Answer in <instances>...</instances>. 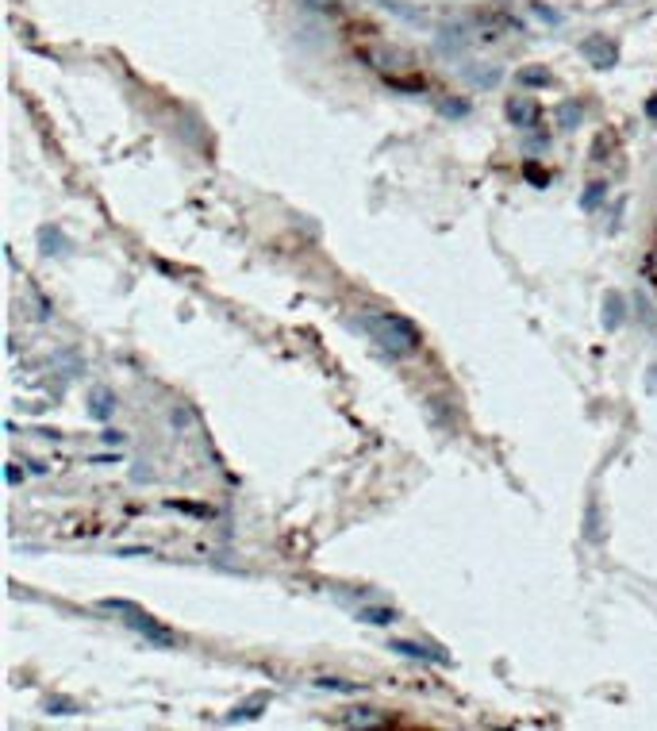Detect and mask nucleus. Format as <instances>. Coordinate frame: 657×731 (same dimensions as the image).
Listing matches in <instances>:
<instances>
[{"mask_svg": "<svg viewBox=\"0 0 657 731\" xmlns=\"http://www.w3.org/2000/svg\"><path fill=\"white\" fill-rule=\"evenodd\" d=\"M519 81H531V85H538V81H550L546 74H519Z\"/></svg>", "mask_w": 657, "mask_h": 731, "instance_id": "10", "label": "nucleus"}, {"mask_svg": "<svg viewBox=\"0 0 657 731\" xmlns=\"http://www.w3.org/2000/svg\"><path fill=\"white\" fill-rule=\"evenodd\" d=\"M108 608H120L123 616H127L123 624H127V628H135L139 635H146L150 643H158V647H173V643H177V635H173V631H166L162 624H158V620H150V616H146V612H139L135 605H120V601H108Z\"/></svg>", "mask_w": 657, "mask_h": 731, "instance_id": "2", "label": "nucleus"}, {"mask_svg": "<svg viewBox=\"0 0 657 731\" xmlns=\"http://www.w3.org/2000/svg\"><path fill=\"white\" fill-rule=\"evenodd\" d=\"M508 116H511V120H527V124H535V120H538V108L531 101H527V104L511 101L508 104Z\"/></svg>", "mask_w": 657, "mask_h": 731, "instance_id": "5", "label": "nucleus"}, {"mask_svg": "<svg viewBox=\"0 0 657 731\" xmlns=\"http://www.w3.org/2000/svg\"><path fill=\"white\" fill-rule=\"evenodd\" d=\"M608 316H604V324H608V328H619V324H623V301H619V297H608Z\"/></svg>", "mask_w": 657, "mask_h": 731, "instance_id": "6", "label": "nucleus"}, {"mask_svg": "<svg viewBox=\"0 0 657 731\" xmlns=\"http://www.w3.org/2000/svg\"><path fill=\"white\" fill-rule=\"evenodd\" d=\"M600 197H604V185H592V193L584 197V204H588V208H596V204H600Z\"/></svg>", "mask_w": 657, "mask_h": 731, "instance_id": "9", "label": "nucleus"}, {"mask_svg": "<svg viewBox=\"0 0 657 731\" xmlns=\"http://www.w3.org/2000/svg\"><path fill=\"white\" fill-rule=\"evenodd\" d=\"M362 328L385 347L389 354H412L419 347V335L408 320H400V316H385V312H365L362 316Z\"/></svg>", "mask_w": 657, "mask_h": 731, "instance_id": "1", "label": "nucleus"}, {"mask_svg": "<svg viewBox=\"0 0 657 731\" xmlns=\"http://www.w3.org/2000/svg\"><path fill=\"white\" fill-rule=\"evenodd\" d=\"M650 274H654V278H657V254H654V258H650Z\"/></svg>", "mask_w": 657, "mask_h": 731, "instance_id": "11", "label": "nucleus"}, {"mask_svg": "<svg viewBox=\"0 0 657 731\" xmlns=\"http://www.w3.org/2000/svg\"><path fill=\"white\" fill-rule=\"evenodd\" d=\"M89 412H93L97 420H108V416L116 412V404H112V393H108V389H97V393L89 397Z\"/></svg>", "mask_w": 657, "mask_h": 731, "instance_id": "4", "label": "nucleus"}, {"mask_svg": "<svg viewBox=\"0 0 657 731\" xmlns=\"http://www.w3.org/2000/svg\"><path fill=\"white\" fill-rule=\"evenodd\" d=\"M392 651H396V655H408V658H423V662H431V658H435V662H450V655H442L438 647H419V643H408V639H396Z\"/></svg>", "mask_w": 657, "mask_h": 731, "instance_id": "3", "label": "nucleus"}, {"mask_svg": "<svg viewBox=\"0 0 657 731\" xmlns=\"http://www.w3.org/2000/svg\"><path fill=\"white\" fill-rule=\"evenodd\" d=\"M362 620H369V624H392V620H396V612H392V608H365Z\"/></svg>", "mask_w": 657, "mask_h": 731, "instance_id": "7", "label": "nucleus"}, {"mask_svg": "<svg viewBox=\"0 0 657 731\" xmlns=\"http://www.w3.org/2000/svg\"><path fill=\"white\" fill-rule=\"evenodd\" d=\"M584 54H596V58H600V66H611V62H615V51H611V47H604L600 39H596V43H588V47H584Z\"/></svg>", "mask_w": 657, "mask_h": 731, "instance_id": "8", "label": "nucleus"}]
</instances>
